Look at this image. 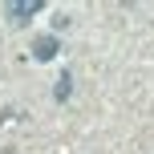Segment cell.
Masks as SVG:
<instances>
[{
    "mask_svg": "<svg viewBox=\"0 0 154 154\" xmlns=\"http://www.w3.org/2000/svg\"><path fill=\"white\" fill-rule=\"evenodd\" d=\"M41 8H45L41 0H16V4H8V16H12V24H29Z\"/></svg>",
    "mask_w": 154,
    "mask_h": 154,
    "instance_id": "1",
    "label": "cell"
},
{
    "mask_svg": "<svg viewBox=\"0 0 154 154\" xmlns=\"http://www.w3.org/2000/svg\"><path fill=\"white\" fill-rule=\"evenodd\" d=\"M57 53H61V41L57 37H37L32 41V57H37V61H53Z\"/></svg>",
    "mask_w": 154,
    "mask_h": 154,
    "instance_id": "2",
    "label": "cell"
},
{
    "mask_svg": "<svg viewBox=\"0 0 154 154\" xmlns=\"http://www.w3.org/2000/svg\"><path fill=\"white\" fill-rule=\"evenodd\" d=\"M69 93H73V77H69V73H61V77H57V89H53V97H57V101H65Z\"/></svg>",
    "mask_w": 154,
    "mask_h": 154,
    "instance_id": "3",
    "label": "cell"
}]
</instances>
